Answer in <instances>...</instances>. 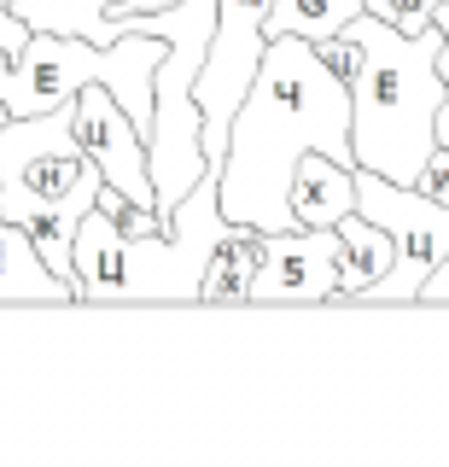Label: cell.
<instances>
[{
  "instance_id": "cell-1",
  "label": "cell",
  "mask_w": 449,
  "mask_h": 467,
  "mask_svg": "<svg viewBox=\"0 0 449 467\" xmlns=\"http://www.w3.org/2000/svg\"><path fill=\"white\" fill-rule=\"evenodd\" d=\"M303 152H327L356 170L351 146V82L303 36H274L263 47L251 94L240 99L222 152V216L251 228H298L292 223V175Z\"/></svg>"
},
{
  "instance_id": "cell-2",
  "label": "cell",
  "mask_w": 449,
  "mask_h": 467,
  "mask_svg": "<svg viewBox=\"0 0 449 467\" xmlns=\"http://www.w3.org/2000/svg\"><path fill=\"white\" fill-rule=\"evenodd\" d=\"M351 36L362 47V70L351 82V146L356 170H380L391 182H409L438 146V111H444V29L403 36L380 12H356Z\"/></svg>"
},
{
  "instance_id": "cell-3",
  "label": "cell",
  "mask_w": 449,
  "mask_h": 467,
  "mask_svg": "<svg viewBox=\"0 0 449 467\" xmlns=\"http://www.w3.org/2000/svg\"><path fill=\"white\" fill-rule=\"evenodd\" d=\"M222 234H228L222 182L210 170L193 182V193L169 211V228L158 234H123L94 204L77 228L82 304H199L210 252Z\"/></svg>"
},
{
  "instance_id": "cell-4",
  "label": "cell",
  "mask_w": 449,
  "mask_h": 467,
  "mask_svg": "<svg viewBox=\"0 0 449 467\" xmlns=\"http://www.w3.org/2000/svg\"><path fill=\"white\" fill-rule=\"evenodd\" d=\"M106 175L77 140V111L53 106L36 117H6L0 123V216L24 223L36 252L59 281L77 286V228L99 204Z\"/></svg>"
},
{
  "instance_id": "cell-5",
  "label": "cell",
  "mask_w": 449,
  "mask_h": 467,
  "mask_svg": "<svg viewBox=\"0 0 449 467\" xmlns=\"http://www.w3.org/2000/svg\"><path fill=\"white\" fill-rule=\"evenodd\" d=\"M158 65H164V36H147V29H123L117 41L36 29L24 47H0V99L12 117H36L70 106L82 88H106L140 123V135H152Z\"/></svg>"
},
{
  "instance_id": "cell-6",
  "label": "cell",
  "mask_w": 449,
  "mask_h": 467,
  "mask_svg": "<svg viewBox=\"0 0 449 467\" xmlns=\"http://www.w3.org/2000/svg\"><path fill=\"white\" fill-rule=\"evenodd\" d=\"M356 211L391 234L397 263L385 281L362 286L351 304H420L426 275L449 257V204L409 182H391L380 170H356Z\"/></svg>"
},
{
  "instance_id": "cell-7",
  "label": "cell",
  "mask_w": 449,
  "mask_h": 467,
  "mask_svg": "<svg viewBox=\"0 0 449 467\" xmlns=\"http://www.w3.org/2000/svg\"><path fill=\"white\" fill-rule=\"evenodd\" d=\"M269 6L274 0H216V29H210V53L199 70V111H205V170L222 175V152H228V129H234L240 99L251 94L257 65L269 47Z\"/></svg>"
},
{
  "instance_id": "cell-8",
  "label": "cell",
  "mask_w": 449,
  "mask_h": 467,
  "mask_svg": "<svg viewBox=\"0 0 449 467\" xmlns=\"http://www.w3.org/2000/svg\"><path fill=\"white\" fill-rule=\"evenodd\" d=\"M251 304H339V228H281L251 281Z\"/></svg>"
},
{
  "instance_id": "cell-9",
  "label": "cell",
  "mask_w": 449,
  "mask_h": 467,
  "mask_svg": "<svg viewBox=\"0 0 449 467\" xmlns=\"http://www.w3.org/2000/svg\"><path fill=\"white\" fill-rule=\"evenodd\" d=\"M70 111H77V140H82V152L94 158V170L106 175V187H123L128 199L158 204L147 135H140V123L117 106V94H106V88H82V94L70 99Z\"/></svg>"
},
{
  "instance_id": "cell-10",
  "label": "cell",
  "mask_w": 449,
  "mask_h": 467,
  "mask_svg": "<svg viewBox=\"0 0 449 467\" xmlns=\"http://www.w3.org/2000/svg\"><path fill=\"white\" fill-rule=\"evenodd\" d=\"M0 304H82L77 286L47 269V257L12 216H0Z\"/></svg>"
},
{
  "instance_id": "cell-11",
  "label": "cell",
  "mask_w": 449,
  "mask_h": 467,
  "mask_svg": "<svg viewBox=\"0 0 449 467\" xmlns=\"http://www.w3.org/2000/svg\"><path fill=\"white\" fill-rule=\"evenodd\" d=\"M356 211V170L327 152H303L292 175V223L303 228H339Z\"/></svg>"
},
{
  "instance_id": "cell-12",
  "label": "cell",
  "mask_w": 449,
  "mask_h": 467,
  "mask_svg": "<svg viewBox=\"0 0 449 467\" xmlns=\"http://www.w3.org/2000/svg\"><path fill=\"white\" fill-rule=\"evenodd\" d=\"M269 257V228L251 223H228V234L216 240L210 269H205V298L199 304H251V281Z\"/></svg>"
},
{
  "instance_id": "cell-13",
  "label": "cell",
  "mask_w": 449,
  "mask_h": 467,
  "mask_svg": "<svg viewBox=\"0 0 449 467\" xmlns=\"http://www.w3.org/2000/svg\"><path fill=\"white\" fill-rule=\"evenodd\" d=\"M391 263H397V245L380 223H368L362 211H351L339 223V304H351L362 286L385 281Z\"/></svg>"
},
{
  "instance_id": "cell-14",
  "label": "cell",
  "mask_w": 449,
  "mask_h": 467,
  "mask_svg": "<svg viewBox=\"0 0 449 467\" xmlns=\"http://www.w3.org/2000/svg\"><path fill=\"white\" fill-rule=\"evenodd\" d=\"M356 12H368L362 0H274L269 6V41L274 36H303V41H327V36H344Z\"/></svg>"
},
{
  "instance_id": "cell-15",
  "label": "cell",
  "mask_w": 449,
  "mask_h": 467,
  "mask_svg": "<svg viewBox=\"0 0 449 467\" xmlns=\"http://www.w3.org/2000/svg\"><path fill=\"white\" fill-rule=\"evenodd\" d=\"M438 6L444 0H380L373 12H380L385 24H397L403 36H426V29L438 24Z\"/></svg>"
},
{
  "instance_id": "cell-16",
  "label": "cell",
  "mask_w": 449,
  "mask_h": 467,
  "mask_svg": "<svg viewBox=\"0 0 449 467\" xmlns=\"http://www.w3.org/2000/svg\"><path fill=\"white\" fill-rule=\"evenodd\" d=\"M414 187H420V193H432V199H444V204H449V146H444V140L432 146V158L420 164Z\"/></svg>"
},
{
  "instance_id": "cell-17",
  "label": "cell",
  "mask_w": 449,
  "mask_h": 467,
  "mask_svg": "<svg viewBox=\"0 0 449 467\" xmlns=\"http://www.w3.org/2000/svg\"><path fill=\"white\" fill-rule=\"evenodd\" d=\"M420 304H432V310H444V304H449V257L426 275V286H420Z\"/></svg>"
},
{
  "instance_id": "cell-18",
  "label": "cell",
  "mask_w": 449,
  "mask_h": 467,
  "mask_svg": "<svg viewBox=\"0 0 449 467\" xmlns=\"http://www.w3.org/2000/svg\"><path fill=\"white\" fill-rule=\"evenodd\" d=\"M30 36H36V29L24 24L18 12H12V6H0V47H24V41H30Z\"/></svg>"
},
{
  "instance_id": "cell-19",
  "label": "cell",
  "mask_w": 449,
  "mask_h": 467,
  "mask_svg": "<svg viewBox=\"0 0 449 467\" xmlns=\"http://www.w3.org/2000/svg\"><path fill=\"white\" fill-rule=\"evenodd\" d=\"M438 29H444V53H438V65L449 70V0H444V6H438Z\"/></svg>"
},
{
  "instance_id": "cell-20",
  "label": "cell",
  "mask_w": 449,
  "mask_h": 467,
  "mask_svg": "<svg viewBox=\"0 0 449 467\" xmlns=\"http://www.w3.org/2000/svg\"><path fill=\"white\" fill-rule=\"evenodd\" d=\"M6 117H12V111H6V99H0V123H6Z\"/></svg>"
},
{
  "instance_id": "cell-21",
  "label": "cell",
  "mask_w": 449,
  "mask_h": 467,
  "mask_svg": "<svg viewBox=\"0 0 449 467\" xmlns=\"http://www.w3.org/2000/svg\"><path fill=\"white\" fill-rule=\"evenodd\" d=\"M362 6H368V12H373V6H380V0H362Z\"/></svg>"
},
{
  "instance_id": "cell-22",
  "label": "cell",
  "mask_w": 449,
  "mask_h": 467,
  "mask_svg": "<svg viewBox=\"0 0 449 467\" xmlns=\"http://www.w3.org/2000/svg\"><path fill=\"white\" fill-rule=\"evenodd\" d=\"M169 6H176V0H169Z\"/></svg>"
}]
</instances>
